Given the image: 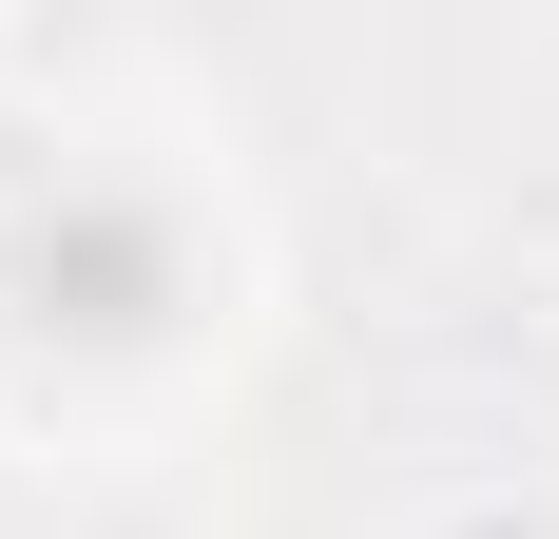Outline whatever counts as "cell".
Returning <instances> with one entry per match:
<instances>
[{"mask_svg": "<svg viewBox=\"0 0 559 539\" xmlns=\"http://www.w3.org/2000/svg\"><path fill=\"white\" fill-rule=\"evenodd\" d=\"M20 289H39V327H155L174 309V231L135 213V193H58L39 231H20Z\"/></svg>", "mask_w": 559, "mask_h": 539, "instance_id": "cell-1", "label": "cell"}]
</instances>
